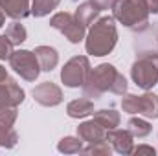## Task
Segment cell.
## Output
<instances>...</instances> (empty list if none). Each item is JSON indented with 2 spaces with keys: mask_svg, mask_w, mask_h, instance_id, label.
Instances as JSON below:
<instances>
[{
  "mask_svg": "<svg viewBox=\"0 0 158 156\" xmlns=\"http://www.w3.org/2000/svg\"><path fill=\"white\" fill-rule=\"evenodd\" d=\"M81 88H83V96L88 99H98L105 92L125 96L127 94V79L123 77V74H119L116 70V66L103 63V64L96 66L94 70H90L88 77Z\"/></svg>",
  "mask_w": 158,
  "mask_h": 156,
  "instance_id": "cell-1",
  "label": "cell"
},
{
  "mask_svg": "<svg viewBox=\"0 0 158 156\" xmlns=\"http://www.w3.org/2000/svg\"><path fill=\"white\" fill-rule=\"evenodd\" d=\"M118 42V30L114 17H99L85 37V48L88 55L103 57L109 55Z\"/></svg>",
  "mask_w": 158,
  "mask_h": 156,
  "instance_id": "cell-2",
  "label": "cell"
},
{
  "mask_svg": "<svg viewBox=\"0 0 158 156\" xmlns=\"http://www.w3.org/2000/svg\"><path fill=\"white\" fill-rule=\"evenodd\" d=\"M149 11L142 4V0H114L112 17L131 30H142L149 24Z\"/></svg>",
  "mask_w": 158,
  "mask_h": 156,
  "instance_id": "cell-3",
  "label": "cell"
},
{
  "mask_svg": "<svg viewBox=\"0 0 158 156\" xmlns=\"http://www.w3.org/2000/svg\"><path fill=\"white\" fill-rule=\"evenodd\" d=\"M131 77L136 86L151 90L158 84V51H142L131 68Z\"/></svg>",
  "mask_w": 158,
  "mask_h": 156,
  "instance_id": "cell-4",
  "label": "cell"
},
{
  "mask_svg": "<svg viewBox=\"0 0 158 156\" xmlns=\"http://www.w3.org/2000/svg\"><path fill=\"white\" fill-rule=\"evenodd\" d=\"M121 109L127 114H140L147 119L158 117V96L153 92H145L142 96L125 94L121 99Z\"/></svg>",
  "mask_w": 158,
  "mask_h": 156,
  "instance_id": "cell-5",
  "label": "cell"
},
{
  "mask_svg": "<svg viewBox=\"0 0 158 156\" xmlns=\"http://www.w3.org/2000/svg\"><path fill=\"white\" fill-rule=\"evenodd\" d=\"M9 66L13 68L15 74H19L24 81H30V83L35 81L39 77V74L42 72L39 61H37V55L31 50H17V51H13L11 57H9Z\"/></svg>",
  "mask_w": 158,
  "mask_h": 156,
  "instance_id": "cell-6",
  "label": "cell"
},
{
  "mask_svg": "<svg viewBox=\"0 0 158 156\" xmlns=\"http://www.w3.org/2000/svg\"><path fill=\"white\" fill-rule=\"evenodd\" d=\"M92 66H90V61L88 57L85 55H76L72 57L61 70V81L64 86L68 88H79L83 86V83L86 81L88 74H90Z\"/></svg>",
  "mask_w": 158,
  "mask_h": 156,
  "instance_id": "cell-7",
  "label": "cell"
},
{
  "mask_svg": "<svg viewBox=\"0 0 158 156\" xmlns=\"http://www.w3.org/2000/svg\"><path fill=\"white\" fill-rule=\"evenodd\" d=\"M50 26L53 30L61 31L72 44H79L81 40L85 39V35H86V28L79 22L72 13H66V11L55 13L50 18Z\"/></svg>",
  "mask_w": 158,
  "mask_h": 156,
  "instance_id": "cell-8",
  "label": "cell"
},
{
  "mask_svg": "<svg viewBox=\"0 0 158 156\" xmlns=\"http://www.w3.org/2000/svg\"><path fill=\"white\" fill-rule=\"evenodd\" d=\"M31 94H33L35 103H39L42 107H57L63 103V90L52 81H44L37 84L31 90Z\"/></svg>",
  "mask_w": 158,
  "mask_h": 156,
  "instance_id": "cell-9",
  "label": "cell"
},
{
  "mask_svg": "<svg viewBox=\"0 0 158 156\" xmlns=\"http://www.w3.org/2000/svg\"><path fill=\"white\" fill-rule=\"evenodd\" d=\"M24 90L15 79L7 77L0 83V109L4 107H19L24 101Z\"/></svg>",
  "mask_w": 158,
  "mask_h": 156,
  "instance_id": "cell-10",
  "label": "cell"
},
{
  "mask_svg": "<svg viewBox=\"0 0 158 156\" xmlns=\"http://www.w3.org/2000/svg\"><path fill=\"white\" fill-rule=\"evenodd\" d=\"M105 140L110 143V147L119 154H132L134 149V136L127 129H110L105 134Z\"/></svg>",
  "mask_w": 158,
  "mask_h": 156,
  "instance_id": "cell-11",
  "label": "cell"
},
{
  "mask_svg": "<svg viewBox=\"0 0 158 156\" xmlns=\"http://www.w3.org/2000/svg\"><path fill=\"white\" fill-rule=\"evenodd\" d=\"M6 17L13 20H22L31 13V0H0Z\"/></svg>",
  "mask_w": 158,
  "mask_h": 156,
  "instance_id": "cell-12",
  "label": "cell"
},
{
  "mask_svg": "<svg viewBox=\"0 0 158 156\" xmlns=\"http://www.w3.org/2000/svg\"><path fill=\"white\" fill-rule=\"evenodd\" d=\"M105 134H107V130H105L98 121H94V119L83 121V123L77 127V136L83 140V142H86V143L105 140Z\"/></svg>",
  "mask_w": 158,
  "mask_h": 156,
  "instance_id": "cell-13",
  "label": "cell"
},
{
  "mask_svg": "<svg viewBox=\"0 0 158 156\" xmlns=\"http://www.w3.org/2000/svg\"><path fill=\"white\" fill-rule=\"evenodd\" d=\"M33 51L37 55V61H39L42 72H52L59 64V53H57L55 48H52V46H37Z\"/></svg>",
  "mask_w": 158,
  "mask_h": 156,
  "instance_id": "cell-14",
  "label": "cell"
},
{
  "mask_svg": "<svg viewBox=\"0 0 158 156\" xmlns=\"http://www.w3.org/2000/svg\"><path fill=\"white\" fill-rule=\"evenodd\" d=\"M66 114L72 119H83V117L94 114V103L88 97H79L66 105Z\"/></svg>",
  "mask_w": 158,
  "mask_h": 156,
  "instance_id": "cell-15",
  "label": "cell"
},
{
  "mask_svg": "<svg viewBox=\"0 0 158 156\" xmlns=\"http://www.w3.org/2000/svg\"><path fill=\"white\" fill-rule=\"evenodd\" d=\"M98 15H99V9H98L92 2H83V4H79L77 9H76V13H74V17L77 18L85 28L92 26V24L98 20Z\"/></svg>",
  "mask_w": 158,
  "mask_h": 156,
  "instance_id": "cell-16",
  "label": "cell"
},
{
  "mask_svg": "<svg viewBox=\"0 0 158 156\" xmlns=\"http://www.w3.org/2000/svg\"><path fill=\"white\" fill-rule=\"evenodd\" d=\"M119 112H116L114 109H101V110H96L94 112V121H98L105 130H110V129H116L119 125Z\"/></svg>",
  "mask_w": 158,
  "mask_h": 156,
  "instance_id": "cell-17",
  "label": "cell"
},
{
  "mask_svg": "<svg viewBox=\"0 0 158 156\" xmlns=\"http://www.w3.org/2000/svg\"><path fill=\"white\" fill-rule=\"evenodd\" d=\"M127 130L134 138H145L151 134V123L143 117H131L127 121Z\"/></svg>",
  "mask_w": 158,
  "mask_h": 156,
  "instance_id": "cell-18",
  "label": "cell"
},
{
  "mask_svg": "<svg viewBox=\"0 0 158 156\" xmlns=\"http://www.w3.org/2000/svg\"><path fill=\"white\" fill-rule=\"evenodd\" d=\"M83 140L81 138H74V136H64L59 143H57V151L63 154H77L83 151Z\"/></svg>",
  "mask_w": 158,
  "mask_h": 156,
  "instance_id": "cell-19",
  "label": "cell"
},
{
  "mask_svg": "<svg viewBox=\"0 0 158 156\" xmlns=\"http://www.w3.org/2000/svg\"><path fill=\"white\" fill-rule=\"evenodd\" d=\"M7 39L13 42V46H17V44H22L26 37H28V31H26V28L19 22V20H13L7 28H6V33H4Z\"/></svg>",
  "mask_w": 158,
  "mask_h": 156,
  "instance_id": "cell-20",
  "label": "cell"
},
{
  "mask_svg": "<svg viewBox=\"0 0 158 156\" xmlns=\"http://www.w3.org/2000/svg\"><path fill=\"white\" fill-rule=\"evenodd\" d=\"M61 4V0H31V15L33 17H46L50 15L57 6Z\"/></svg>",
  "mask_w": 158,
  "mask_h": 156,
  "instance_id": "cell-21",
  "label": "cell"
},
{
  "mask_svg": "<svg viewBox=\"0 0 158 156\" xmlns=\"http://www.w3.org/2000/svg\"><path fill=\"white\" fill-rule=\"evenodd\" d=\"M19 142V134L15 132L13 127H6L0 123V147L4 149H13Z\"/></svg>",
  "mask_w": 158,
  "mask_h": 156,
  "instance_id": "cell-22",
  "label": "cell"
},
{
  "mask_svg": "<svg viewBox=\"0 0 158 156\" xmlns=\"http://www.w3.org/2000/svg\"><path fill=\"white\" fill-rule=\"evenodd\" d=\"M81 153H85V154H94V156H107V154L112 153V147H110V143H109L107 140H99V142L88 143V147H83Z\"/></svg>",
  "mask_w": 158,
  "mask_h": 156,
  "instance_id": "cell-23",
  "label": "cell"
},
{
  "mask_svg": "<svg viewBox=\"0 0 158 156\" xmlns=\"http://www.w3.org/2000/svg\"><path fill=\"white\" fill-rule=\"evenodd\" d=\"M17 116H19L17 107H4V109H0V123L6 125V127H13L15 121H17Z\"/></svg>",
  "mask_w": 158,
  "mask_h": 156,
  "instance_id": "cell-24",
  "label": "cell"
},
{
  "mask_svg": "<svg viewBox=\"0 0 158 156\" xmlns=\"http://www.w3.org/2000/svg\"><path fill=\"white\" fill-rule=\"evenodd\" d=\"M13 51H15L13 50V42L6 35H0V61H9Z\"/></svg>",
  "mask_w": 158,
  "mask_h": 156,
  "instance_id": "cell-25",
  "label": "cell"
},
{
  "mask_svg": "<svg viewBox=\"0 0 158 156\" xmlns=\"http://www.w3.org/2000/svg\"><path fill=\"white\" fill-rule=\"evenodd\" d=\"M132 154H151L155 156L156 154V149H153L151 145H138L132 149Z\"/></svg>",
  "mask_w": 158,
  "mask_h": 156,
  "instance_id": "cell-26",
  "label": "cell"
},
{
  "mask_svg": "<svg viewBox=\"0 0 158 156\" xmlns=\"http://www.w3.org/2000/svg\"><path fill=\"white\" fill-rule=\"evenodd\" d=\"M99 11H103V9H109V7H112V4H114V0H90Z\"/></svg>",
  "mask_w": 158,
  "mask_h": 156,
  "instance_id": "cell-27",
  "label": "cell"
},
{
  "mask_svg": "<svg viewBox=\"0 0 158 156\" xmlns=\"http://www.w3.org/2000/svg\"><path fill=\"white\" fill-rule=\"evenodd\" d=\"M142 4L147 7V11H149V13H155V15L158 13V6L153 2V0H142Z\"/></svg>",
  "mask_w": 158,
  "mask_h": 156,
  "instance_id": "cell-28",
  "label": "cell"
},
{
  "mask_svg": "<svg viewBox=\"0 0 158 156\" xmlns=\"http://www.w3.org/2000/svg\"><path fill=\"white\" fill-rule=\"evenodd\" d=\"M7 77H9V76H7V70L0 64V83H2V81H6Z\"/></svg>",
  "mask_w": 158,
  "mask_h": 156,
  "instance_id": "cell-29",
  "label": "cell"
},
{
  "mask_svg": "<svg viewBox=\"0 0 158 156\" xmlns=\"http://www.w3.org/2000/svg\"><path fill=\"white\" fill-rule=\"evenodd\" d=\"M6 24V11H4V7H2V4H0V28Z\"/></svg>",
  "mask_w": 158,
  "mask_h": 156,
  "instance_id": "cell-30",
  "label": "cell"
},
{
  "mask_svg": "<svg viewBox=\"0 0 158 156\" xmlns=\"http://www.w3.org/2000/svg\"><path fill=\"white\" fill-rule=\"evenodd\" d=\"M153 2H155V4H156V6H158V0H153Z\"/></svg>",
  "mask_w": 158,
  "mask_h": 156,
  "instance_id": "cell-31",
  "label": "cell"
},
{
  "mask_svg": "<svg viewBox=\"0 0 158 156\" xmlns=\"http://www.w3.org/2000/svg\"><path fill=\"white\" fill-rule=\"evenodd\" d=\"M156 153H158V151H156Z\"/></svg>",
  "mask_w": 158,
  "mask_h": 156,
  "instance_id": "cell-32",
  "label": "cell"
}]
</instances>
